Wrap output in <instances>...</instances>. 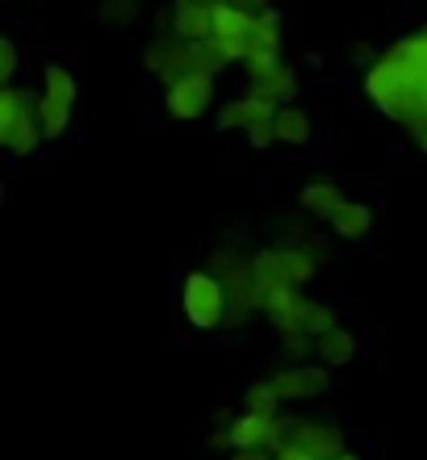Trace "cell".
I'll list each match as a JSON object with an SVG mask.
<instances>
[{
  "label": "cell",
  "instance_id": "cell-10",
  "mask_svg": "<svg viewBox=\"0 0 427 460\" xmlns=\"http://www.w3.org/2000/svg\"><path fill=\"white\" fill-rule=\"evenodd\" d=\"M172 38L184 47H201L214 38V4H197V0H181L172 4Z\"/></svg>",
  "mask_w": 427,
  "mask_h": 460
},
{
  "label": "cell",
  "instance_id": "cell-8",
  "mask_svg": "<svg viewBox=\"0 0 427 460\" xmlns=\"http://www.w3.org/2000/svg\"><path fill=\"white\" fill-rule=\"evenodd\" d=\"M269 385L277 389L281 402H310L331 389V373H327V364H298V368H281Z\"/></svg>",
  "mask_w": 427,
  "mask_h": 460
},
{
  "label": "cell",
  "instance_id": "cell-21",
  "mask_svg": "<svg viewBox=\"0 0 427 460\" xmlns=\"http://www.w3.org/2000/svg\"><path fill=\"white\" fill-rule=\"evenodd\" d=\"M101 17L105 22H138V4L130 0V4H110V9H101Z\"/></svg>",
  "mask_w": 427,
  "mask_h": 460
},
{
  "label": "cell",
  "instance_id": "cell-16",
  "mask_svg": "<svg viewBox=\"0 0 427 460\" xmlns=\"http://www.w3.org/2000/svg\"><path fill=\"white\" fill-rule=\"evenodd\" d=\"M310 297L306 293H293L289 302L277 310V314H269L272 318V327L281 331V335H306V323H310Z\"/></svg>",
  "mask_w": 427,
  "mask_h": 460
},
{
  "label": "cell",
  "instance_id": "cell-11",
  "mask_svg": "<svg viewBox=\"0 0 427 460\" xmlns=\"http://www.w3.org/2000/svg\"><path fill=\"white\" fill-rule=\"evenodd\" d=\"M277 121V110H272L269 101H256V97H239V101H227L218 113V130H260V126H269Z\"/></svg>",
  "mask_w": 427,
  "mask_h": 460
},
{
  "label": "cell",
  "instance_id": "cell-3",
  "mask_svg": "<svg viewBox=\"0 0 427 460\" xmlns=\"http://www.w3.org/2000/svg\"><path fill=\"white\" fill-rule=\"evenodd\" d=\"M252 34H256V4H214V38L209 42L222 50L227 63H247Z\"/></svg>",
  "mask_w": 427,
  "mask_h": 460
},
{
  "label": "cell",
  "instance_id": "cell-4",
  "mask_svg": "<svg viewBox=\"0 0 427 460\" xmlns=\"http://www.w3.org/2000/svg\"><path fill=\"white\" fill-rule=\"evenodd\" d=\"M38 105H42V134H47V138H63V134H67V121H72V113H76V80L67 67H59V63L47 67Z\"/></svg>",
  "mask_w": 427,
  "mask_h": 460
},
{
  "label": "cell",
  "instance_id": "cell-18",
  "mask_svg": "<svg viewBox=\"0 0 427 460\" xmlns=\"http://www.w3.org/2000/svg\"><path fill=\"white\" fill-rule=\"evenodd\" d=\"M310 356H318V340H310V335H281V348H277V360H285V368H298V364H310Z\"/></svg>",
  "mask_w": 427,
  "mask_h": 460
},
{
  "label": "cell",
  "instance_id": "cell-17",
  "mask_svg": "<svg viewBox=\"0 0 427 460\" xmlns=\"http://www.w3.org/2000/svg\"><path fill=\"white\" fill-rule=\"evenodd\" d=\"M172 63H176V42L156 34L143 47V72L156 75V80H168V75H172Z\"/></svg>",
  "mask_w": 427,
  "mask_h": 460
},
{
  "label": "cell",
  "instance_id": "cell-7",
  "mask_svg": "<svg viewBox=\"0 0 427 460\" xmlns=\"http://www.w3.org/2000/svg\"><path fill=\"white\" fill-rule=\"evenodd\" d=\"M293 93H298V80H293V72L281 59L277 63H247V97L269 101L272 110H277L281 101H293Z\"/></svg>",
  "mask_w": 427,
  "mask_h": 460
},
{
  "label": "cell",
  "instance_id": "cell-19",
  "mask_svg": "<svg viewBox=\"0 0 427 460\" xmlns=\"http://www.w3.org/2000/svg\"><path fill=\"white\" fill-rule=\"evenodd\" d=\"M277 389L269 385V381H260V385H252L244 394V406H247V414H256V419H281L277 414Z\"/></svg>",
  "mask_w": 427,
  "mask_h": 460
},
{
  "label": "cell",
  "instance_id": "cell-1",
  "mask_svg": "<svg viewBox=\"0 0 427 460\" xmlns=\"http://www.w3.org/2000/svg\"><path fill=\"white\" fill-rule=\"evenodd\" d=\"M42 105L25 88H0V143L9 155H34L42 143Z\"/></svg>",
  "mask_w": 427,
  "mask_h": 460
},
{
  "label": "cell",
  "instance_id": "cell-22",
  "mask_svg": "<svg viewBox=\"0 0 427 460\" xmlns=\"http://www.w3.org/2000/svg\"><path fill=\"white\" fill-rule=\"evenodd\" d=\"M419 146H423V151H427V130H423V134H419Z\"/></svg>",
  "mask_w": 427,
  "mask_h": 460
},
{
  "label": "cell",
  "instance_id": "cell-12",
  "mask_svg": "<svg viewBox=\"0 0 427 460\" xmlns=\"http://www.w3.org/2000/svg\"><path fill=\"white\" fill-rule=\"evenodd\" d=\"M302 209L306 214H315V218H335L343 206H348V197H343V189H335V184H306L302 189Z\"/></svg>",
  "mask_w": 427,
  "mask_h": 460
},
{
  "label": "cell",
  "instance_id": "cell-14",
  "mask_svg": "<svg viewBox=\"0 0 427 460\" xmlns=\"http://www.w3.org/2000/svg\"><path fill=\"white\" fill-rule=\"evenodd\" d=\"M272 130H277V143H289V146H306L310 143V113L302 105H285L277 110V121H272Z\"/></svg>",
  "mask_w": 427,
  "mask_h": 460
},
{
  "label": "cell",
  "instance_id": "cell-5",
  "mask_svg": "<svg viewBox=\"0 0 427 460\" xmlns=\"http://www.w3.org/2000/svg\"><path fill=\"white\" fill-rule=\"evenodd\" d=\"M277 452H298V456H306V460H335V456H343V436L327 423H298V419H285Z\"/></svg>",
  "mask_w": 427,
  "mask_h": 460
},
{
  "label": "cell",
  "instance_id": "cell-6",
  "mask_svg": "<svg viewBox=\"0 0 427 460\" xmlns=\"http://www.w3.org/2000/svg\"><path fill=\"white\" fill-rule=\"evenodd\" d=\"M209 101H214V75L193 72V75H181V80L164 84V105H168L172 118H181V121H197L209 110Z\"/></svg>",
  "mask_w": 427,
  "mask_h": 460
},
{
  "label": "cell",
  "instance_id": "cell-20",
  "mask_svg": "<svg viewBox=\"0 0 427 460\" xmlns=\"http://www.w3.org/2000/svg\"><path fill=\"white\" fill-rule=\"evenodd\" d=\"M13 75H17V42H13V38H0V84L9 88Z\"/></svg>",
  "mask_w": 427,
  "mask_h": 460
},
{
  "label": "cell",
  "instance_id": "cell-9",
  "mask_svg": "<svg viewBox=\"0 0 427 460\" xmlns=\"http://www.w3.org/2000/svg\"><path fill=\"white\" fill-rule=\"evenodd\" d=\"M281 431H285V419H256V414H239L227 427L235 452H277Z\"/></svg>",
  "mask_w": 427,
  "mask_h": 460
},
{
  "label": "cell",
  "instance_id": "cell-13",
  "mask_svg": "<svg viewBox=\"0 0 427 460\" xmlns=\"http://www.w3.org/2000/svg\"><path fill=\"white\" fill-rule=\"evenodd\" d=\"M369 226H373V209L360 206V201H348V206L331 218V234L343 243H356V239H365Z\"/></svg>",
  "mask_w": 427,
  "mask_h": 460
},
{
  "label": "cell",
  "instance_id": "cell-2",
  "mask_svg": "<svg viewBox=\"0 0 427 460\" xmlns=\"http://www.w3.org/2000/svg\"><path fill=\"white\" fill-rule=\"evenodd\" d=\"M181 310L189 318V327L214 331L227 318V289L214 272H189L181 285Z\"/></svg>",
  "mask_w": 427,
  "mask_h": 460
},
{
  "label": "cell",
  "instance_id": "cell-15",
  "mask_svg": "<svg viewBox=\"0 0 427 460\" xmlns=\"http://www.w3.org/2000/svg\"><path fill=\"white\" fill-rule=\"evenodd\" d=\"M352 356H356V340L348 327H335L331 335L318 340V360L327 368H343V364H352Z\"/></svg>",
  "mask_w": 427,
  "mask_h": 460
}]
</instances>
